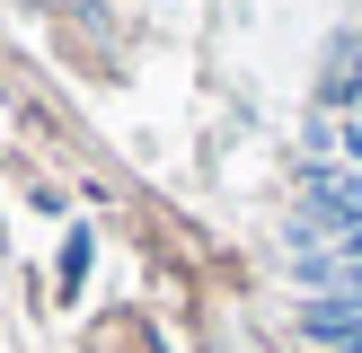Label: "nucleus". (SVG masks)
Listing matches in <instances>:
<instances>
[{
    "label": "nucleus",
    "instance_id": "f257e3e1",
    "mask_svg": "<svg viewBox=\"0 0 362 353\" xmlns=\"http://www.w3.org/2000/svg\"><path fill=\"white\" fill-rule=\"evenodd\" d=\"M354 229H362V168H310L300 176V239L345 247Z\"/></svg>",
    "mask_w": 362,
    "mask_h": 353
},
{
    "label": "nucleus",
    "instance_id": "20e7f679",
    "mask_svg": "<svg viewBox=\"0 0 362 353\" xmlns=\"http://www.w3.org/2000/svg\"><path fill=\"white\" fill-rule=\"evenodd\" d=\"M345 168H362V106L345 115Z\"/></svg>",
    "mask_w": 362,
    "mask_h": 353
},
{
    "label": "nucleus",
    "instance_id": "7ed1b4c3",
    "mask_svg": "<svg viewBox=\"0 0 362 353\" xmlns=\"http://www.w3.org/2000/svg\"><path fill=\"white\" fill-rule=\"evenodd\" d=\"M80 274H88V229H71V247H62V292H80Z\"/></svg>",
    "mask_w": 362,
    "mask_h": 353
},
{
    "label": "nucleus",
    "instance_id": "f03ea898",
    "mask_svg": "<svg viewBox=\"0 0 362 353\" xmlns=\"http://www.w3.org/2000/svg\"><path fill=\"white\" fill-rule=\"evenodd\" d=\"M327 106H345V115L362 106V27H354L345 44L327 53Z\"/></svg>",
    "mask_w": 362,
    "mask_h": 353
}]
</instances>
